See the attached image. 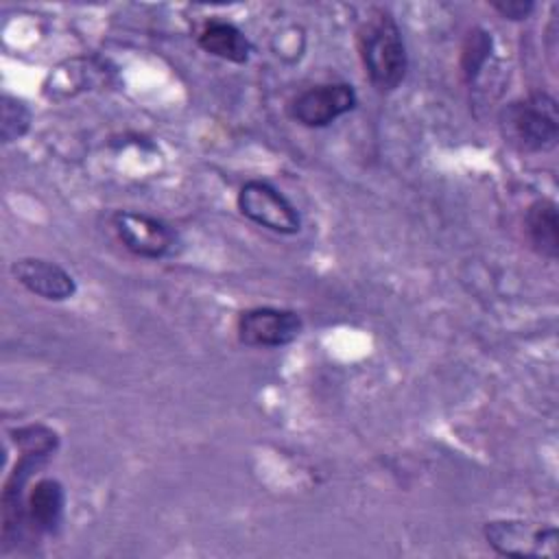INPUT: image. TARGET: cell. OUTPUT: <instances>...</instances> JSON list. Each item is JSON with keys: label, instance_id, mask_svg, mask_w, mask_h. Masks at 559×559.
I'll list each match as a JSON object with an SVG mask.
<instances>
[{"label": "cell", "instance_id": "cell-15", "mask_svg": "<svg viewBox=\"0 0 559 559\" xmlns=\"http://www.w3.org/2000/svg\"><path fill=\"white\" fill-rule=\"evenodd\" d=\"M491 9L504 20L522 22L533 13L535 4L531 0H498V2H491Z\"/></svg>", "mask_w": 559, "mask_h": 559}, {"label": "cell", "instance_id": "cell-13", "mask_svg": "<svg viewBox=\"0 0 559 559\" xmlns=\"http://www.w3.org/2000/svg\"><path fill=\"white\" fill-rule=\"evenodd\" d=\"M491 55V35L485 28H472L461 48V70L467 81L476 79Z\"/></svg>", "mask_w": 559, "mask_h": 559}, {"label": "cell", "instance_id": "cell-6", "mask_svg": "<svg viewBox=\"0 0 559 559\" xmlns=\"http://www.w3.org/2000/svg\"><path fill=\"white\" fill-rule=\"evenodd\" d=\"M301 330V317L288 308L255 306L236 319V336L247 347H284L297 341Z\"/></svg>", "mask_w": 559, "mask_h": 559}, {"label": "cell", "instance_id": "cell-9", "mask_svg": "<svg viewBox=\"0 0 559 559\" xmlns=\"http://www.w3.org/2000/svg\"><path fill=\"white\" fill-rule=\"evenodd\" d=\"M24 515L33 531L55 533L61 526L66 509V491L59 480L41 478L37 480L24 500Z\"/></svg>", "mask_w": 559, "mask_h": 559}, {"label": "cell", "instance_id": "cell-5", "mask_svg": "<svg viewBox=\"0 0 559 559\" xmlns=\"http://www.w3.org/2000/svg\"><path fill=\"white\" fill-rule=\"evenodd\" d=\"M111 225L122 247L138 258L159 260L175 251L177 231L157 216L120 210L111 216Z\"/></svg>", "mask_w": 559, "mask_h": 559}, {"label": "cell", "instance_id": "cell-2", "mask_svg": "<svg viewBox=\"0 0 559 559\" xmlns=\"http://www.w3.org/2000/svg\"><path fill=\"white\" fill-rule=\"evenodd\" d=\"M504 142L520 153H546L559 140L557 100L546 92H535L511 100L498 116Z\"/></svg>", "mask_w": 559, "mask_h": 559}, {"label": "cell", "instance_id": "cell-11", "mask_svg": "<svg viewBox=\"0 0 559 559\" xmlns=\"http://www.w3.org/2000/svg\"><path fill=\"white\" fill-rule=\"evenodd\" d=\"M197 44L207 55L229 63H245L251 55L247 35L236 24L225 20H207L197 33Z\"/></svg>", "mask_w": 559, "mask_h": 559}, {"label": "cell", "instance_id": "cell-7", "mask_svg": "<svg viewBox=\"0 0 559 559\" xmlns=\"http://www.w3.org/2000/svg\"><path fill=\"white\" fill-rule=\"evenodd\" d=\"M358 98L349 83H321L290 98L288 116L308 129H321L349 114Z\"/></svg>", "mask_w": 559, "mask_h": 559}, {"label": "cell", "instance_id": "cell-14", "mask_svg": "<svg viewBox=\"0 0 559 559\" xmlns=\"http://www.w3.org/2000/svg\"><path fill=\"white\" fill-rule=\"evenodd\" d=\"M28 127H31V109L22 100L4 94L2 96V140L7 144L15 142L28 131Z\"/></svg>", "mask_w": 559, "mask_h": 559}, {"label": "cell", "instance_id": "cell-8", "mask_svg": "<svg viewBox=\"0 0 559 559\" xmlns=\"http://www.w3.org/2000/svg\"><path fill=\"white\" fill-rule=\"evenodd\" d=\"M11 275L28 293L46 301H66L76 293L74 277L52 260L20 258L11 264Z\"/></svg>", "mask_w": 559, "mask_h": 559}, {"label": "cell", "instance_id": "cell-3", "mask_svg": "<svg viewBox=\"0 0 559 559\" xmlns=\"http://www.w3.org/2000/svg\"><path fill=\"white\" fill-rule=\"evenodd\" d=\"M236 205L245 218L269 231L282 236L301 231V216L297 207L280 188L269 181L251 179L242 183L236 197Z\"/></svg>", "mask_w": 559, "mask_h": 559}, {"label": "cell", "instance_id": "cell-10", "mask_svg": "<svg viewBox=\"0 0 559 559\" xmlns=\"http://www.w3.org/2000/svg\"><path fill=\"white\" fill-rule=\"evenodd\" d=\"M524 231L535 253L546 260L559 255V214L552 199H537L526 207Z\"/></svg>", "mask_w": 559, "mask_h": 559}, {"label": "cell", "instance_id": "cell-1", "mask_svg": "<svg viewBox=\"0 0 559 559\" xmlns=\"http://www.w3.org/2000/svg\"><path fill=\"white\" fill-rule=\"evenodd\" d=\"M356 48L369 83L380 94L400 87L408 70V55L402 31L389 11L376 9L369 13L358 26Z\"/></svg>", "mask_w": 559, "mask_h": 559}, {"label": "cell", "instance_id": "cell-12", "mask_svg": "<svg viewBox=\"0 0 559 559\" xmlns=\"http://www.w3.org/2000/svg\"><path fill=\"white\" fill-rule=\"evenodd\" d=\"M15 439V445L22 454L28 456H37V459H46L50 456L57 445H59V437L52 428L41 426V424H31V426H22L17 430L11 432Z\"/></svg>", "mask_w": 559, "mask_h": 559}, {"label": "cell", "instance_id": "cell-4", "mask_svg": "<svg viewBox=\"0 0 559 559\" xmlns=\"http://www.w3.org/2000/svg\"><path fill=\"white\" fill-rule=\"evenodd\" d=\"M487 544L507 557H548L559 550V535L552 524H528L520 520H496L485 524Z\"/></svg>", "mask_w": 559, "mask_h": 559}]
</instances>
